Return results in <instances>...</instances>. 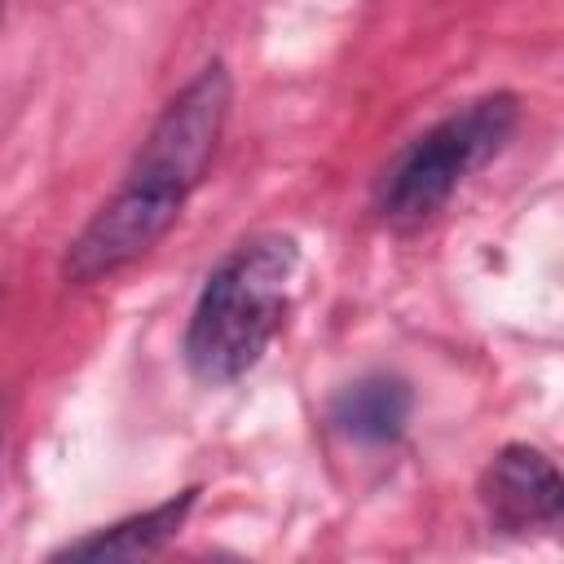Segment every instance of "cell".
<instances>
[{
	"label": "cell",
	"mask_w": 564,
	"mask_h": 564,
	"mask_svg": "<svg viewBox=\"0 0 564 564\" xmlns=\"http://www.w3.org/2000/svg\"><path fill=\"white\" fill-rule=\"evenodd\" d=\"M480 502L489 511V524L502 533H529V529H555L564 507V485L555 463L533 445H507L485 467Z\"/></svg>",
	"instance_id": "4"
},
{
	"label": "cell",
	"mask_w": 564,
	"mask_h": 564,
	"mask_svg": "<svg viewBox=\"0 0 564 564\" xmlns=\"http://www.w3.org/2000/svg\"><path fill=\"white\" fill-rule=\"evenodd\" d=\"M194 498H198V489H185V494H176V498H167L141 516H128L119 524H106L88 538L66 542L62 551H53V560H141V555H154L163 542H172L181 533Z\"/></svg>",
	"instance_id": "6"
},
{
	"label": "cell",
	"mask_w": 564,
	"mask_h": 564,
	"mask_svg": "<svg viewBox=\"0 0 564 564\" xmlns=\"http://www.w3.org/2000/svg\"><path fill=\"white\" fill-rule=\"evenodd\" d=\"M414 414V392L401 375H361L330 401V427L357 445H392Z\"/></svg>",
	"instance_id": "5"
},
{
	"label": "cell",
	"mask_w": 564,
	"mask_h": 564,
	"mask_svg": "<svg viewBox=\"0 0 564 564\" xmlns=\"http://www.w3.org/2000/svg\"><path fill=\"white\" fill-rule=\"evenodd\" d=\"M520 123V101L511 93H489L454 115L423 128L379 176L375 207L388 225H423L436 216L458 185H467L489 159L507 150Z\"/></svg>",
	"instance_id": "3"
},
{
	"label": "cell",
	"mask_w": 564,
	"mask_h": 564,
	"mask_svg": "<svg viewBox=\"0 0 564 564\" xmlns=\"http://www.w3.org/2000/svg\"><path fill=\"white\" fill-rule=\"evenodd\" d=\"M0 4H4V0H0Z\"/></svg>",
	"instance_id": "7"
},
{
	"label": "cell",
	"mask_w": 564,
	"mask_h": 564,
	"mask_svg": "<svg viewBox=\"0 0 564 564\" xmlns=\"http://www.w3.org/2000/svg\"><path fill=\"white\" fill-rule=\"evenodd\" d=\"M234 106V79L225 62H207L150 123L115 194L84 220L62 251V278L70 286H97L145 260L216 163Z\"/></svg>",
	"instance_id": "1"
},
{
	"label": "cell",
	"mask_w": 564,
	"mask_h": 564,
	"mask_svg": "<svg viewBox=\"0 0 564 564\" xmlns=\"http://www.w3.org/2000/svg\"><path fill=\"white\" fill-rule=\"evenodd\" d=\"M300 242L291 234H251L207 273L189 322L185 366L207 388H229L251 375L286 326L300 291Z\"/></svg>",
	"instance_id": "2"
}]
</instances>
